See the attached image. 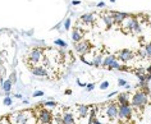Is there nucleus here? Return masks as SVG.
Listing matches in <instances>:
<instances>
[{
  "instance_id": "25",
  "label": "nucleus",
  "mask_w": 151,
  "mask_h": 124,
  "mask_svg": "<svg viewBox=\"0 0 151 124\" xmlns=\"http://www.w3.org/2000/svg\"><path fill=\"white\" fill-rule=\"evenodd\" d=\"M54 42H55V45H58V46H60V47H64V49L68 46V44L65 42V41H64V40H60V39H56Z\"/></svg>"
},
{
  "instance_id": "6",
  "label": "nucleus",
  "mask_w": 151,
  "mask_h": 124,
  "mask_svg": "<svg viewBox=\"0 0 151 124\" xmlns=\"http://www.w3.org/2000/svg\"><path fill=\"white\" fill-rule=\"evenodd\" d=\"M132 116V106L129 104L126 105H118V119L127 120Z\"/></svg>"
},
{
  "instance_id": "2",
  "label": "nucleus",
  "mask_w": 151,
  "mask_h": 124,
  "mask_svg": "<svg viewBox=\"0 0 151 124\" xmlns=\"http://www.w3.org/2000/svg\"><path fill=\"white\" fill-rule=\"evenodd\" d=\"M132 106L136 110H142L143 108L149 104V95L145 91H137L132 96Z\"/></svg>"
},
{
  "instance_id": "15",
  "label": "nucleus",
  "mask_w": 151,
  "mask_h": 124,
  "mask_svg": "<svg viewBox=\"0 0 151 124\" xmlns=\"http://www.w3.org/2000/svg\"><path fill=\"white\" fill-rule=\"evenodd\" d=\"M60 120H62V124H74V116L70 111L63 113V116Z\"/></svg>"
},
{
  "instance_id": "36",
  "label": "nucleus",
  "mask_w": 151,
  "mask_h": 124,
  "mask_svg": "<svg viewBox=\"0 0 151 124\" xmlns=\"http://www.w3.org/2000/svg\"><path fill=\"white\" fill-rule=\"evenodd\" d=\"M80 3H81V1H78V0H74V1H72V4H73V5H78Z\"/></svg>"
},
{
  "instance_id": "28",
  "label": "nucleus",
  "mask_w": 151,
  "mask_h": 124,
  "mask_svg": "<svg viewBox=\"0 0 151 124\" xmlns=\"http://www.w3.org/2000/svg\"><path fill=\"white\" fill-rule=\"evenodd\" d=\"M32 96L33 97H42L44 96V91H40V90H37V91H33Z\"/></svg>"
},
{
  "instance_id": "16",
  "label": "nucleus",
  "mask_w": 151,
  "mask_h": 124,
  "mask_svg": "<svg viewBox=\"0 0 151 124\" xmlns=\"http://www.w3.org/2000/svg\"><path fill=\"white\" fill-rule=\"evenodd\" d=\"M114 60H116V55L115 54H108L105 58L103 59V64H101V67H104V68H108L109 65L111 64Z\"/></svg>"
},
{
  "instance_id": "38",
  "label": "nucleus",
  "mask_w": 151,
  "mask_h": 124,
  "mask_svg": "<svg viewBox=\"0 0 151 124\" xmlns=\"http://www.w3.org/2000/svg\"><path fill=\"white\" fill-rule=\"evenodd\" d=\"M72 93V90H65V95H70Z\"/></svg>"
},
{
  "instance_id": "33",
  "label": "nucleus",
  "mask_w": 151,
  "mask_h": 124,
  "mask_svg": "<svg viewBox=\"0 0 151 124\" xmlns=\"http://www.w3.org/2000/svg\"><path fill=\"white\" fill-rule=\"evenodd\" d=\"M51 124H62V120H60V119H55V120H51Z\"/></svg>"
},
{
  "instance_id": "26",
  "label": "nucleus",
  "mask_w": 151,
  "mask_h": 124,
  "mask_svg": "<svg viewBox=\"0 0 151 124\" xmlns=\"http://www.w3.org/2000/svg\"><path fill=\"white\" fill-rule=\"evenodd\" d=\"M3 104H4L5 106H10V105L13 104V99L10 96H5L4 100H3Z\"/></svg>"
},
{
  "instance_id": "20",
  "label": "nucleus",
  "mask_w": 151,
  "mask_h": 124,
  "mask_svg": "<svg viewBox=\"0 0 151 124\" xmlns=\"http://www.w3.org/2000/svg\"><path fill=\"white\" fill-rule=\"evenodd\" d=\"M77 109H78V115H80L81 118H86V116L90 114V108L87 105H80Z\"/></svg>"
},
{
  "instance_id": "13",
  "label": "nucleus",
  "mask_w": 151,
  "mask_h": 124,
  "mask_svg": "<svg viewBox=\"0 0 151 124\" xmlns=\"http://www.w3.org/2000/svg\"><path fill=\"white\" fill-rule=\"evenodd\" d=\"M101 18H103V22H104V24H105V27H106V28H110V27H113V26L115 24L114 19H113V17H111L110 13L104 12L103 14H101Z\"/></svg>"
},
{
  "instance_id": "34",
  "label": "nucleus",
  "mask_w": 151,
  "mask_h": 124,
  "mask_svg": "<svg viewBox=\"0 0 151 124\" xmlns=\"http://www.w3.org/2000/svg\"><path fill=\"white\" fill-rule=\"evenodd\" d=\"M116 93H118V92H111V93H109V95H108V99H110V97H113V96H115L116 95Z\"/></svg>"
},
{
  "instance_id": "5",
  "label": "nucleus",
  "mask_w": 151,
  "mask_h": 124,
  "mask_svg": "<svg viewBox=\"0 0 151 124\" xmlns=\"http://www.w3.org/2000/svg\"><path fill=\"white\" fill-rule=\"evenodd\" d=\"M115 55H116V59L118 60H120V62H123L127 64L128 62H131V60L134 59L136 52L129 50V49H123V50L118 51V54H115Z\"/></svg>"
},
{
  "instance_id": "31",
  "label": "nucleus",
  "mask_w": 151,
  "mask_h": 124,
  "mask_svg": "<svg viewBox=\"0 0 151 124\" xmlns=\"http://www.w3.org/2000/svg\"><path fill=\"white\" fill-rule=\"evenodd\" d=\"M93 88H95V85H93V83H88L87 86H86V91H87V92H91Z\"/></svg>"
},
{
  "instance_id": "41",
  "label": "nucleus",
  "mask_w": 151,
  "mask_h": 124,
  "mask_svg": "<svg viewBox=\"0 0 151 124\" xmlns=\"http://www.w3.org/2000/svg\"><path fill=\"white\" fill-rule=\"evenodd\" d=\"M110 1H111V3H114V1H115V0H110Z\"/></svg>"
},
{
  "instance_id": "22",
  "label": "nucleus",
  "mask_w": 151,
  "mask_h": 124,
  "mask_svg": "<svg viewBox=\"0 0 151 124\" xmlns=\"http://www.w3.org/2000/svg\"><path fill=\"white\" fill-rule=\"evenodd\" d=\"M143 50L146 52V58L147 59H151V41L149 44H145V47H143Z\"/></svg>"
},
{
  "instance_id": "1",
  "label": "nucleus",
  "mask_w": 151,
  "mask_h": 124,
  "mask_svg": "<svg viewBox=\"0 0 151 124\" xmlns=\"http://www.w3.org/2000/svg\"><path fill=\"white\" fill-rule=\"evenodd\" d=\"M122 31L124 33H134V35H141L142 33V26L137 18L133 16H129L122 22Z\"/></svg>"
},
{
  "instance_id": "24",
  "label": "nucleus",
  "mask_w": 151,
  "mask_h": 124,
  "mask_svg": "<svg viewBox=\"0 0 151 124\" xmlns=\"http://www.w3.org/2000/svg\"><path fill=\"white\" fill-rule=\"evenodd\" d=\"M8 80L10 81V83H12V85H16V83H17V80H18V78H17V73H16V70H13V72L10 73V76H9Z\"/></svg>"
},
{
  "instance_id": "30",
  "label": "nucleus",
  "mask_w": 151,
  "mask_h": 124,
  "mask_svg": "<svg viewBox=\"0 0 151 124\" xmlns=\"http://www.w3.org/2000/svg\"><path fill=\"white\" fill-rule=\"evenodd\" d=\"M64 28H65L67 31L70 28V19H69V18H68V19H65V22H64Z\"/></svg>"
},
{
  "instance_id": "7",
  "label": "nucleus",
  "mask_w": 151,
  "mask_h": 124,
  "mask_svg": "<svg viewBox=\"0 0 151 124\" xmlns=\"http://www.w3.org/2000/svg\"><path fill=\"white\" fill-rule=\"evenodd\" d=\"M105 114L110 120L118 119V104L116 102H109L106 109H105Z\"/></svg>"
},
{
  "instance_id": "17",
  "label": "nucleus",
  "mask_w": 151,
  "mask_h": 124,
  "mask_svg": "<svg viewBox=\"0 0 151 124\" xmlns=\"http://www.w3.org/2000/svg\"><path fill=\"white\" fill-rule=\"evenodd\" d=\"M118 105H126L129 104V92H123L118 95Z\"/></svg>"
},
{
  "instance_id": "35",
  "label": "nucleus",
  "mask_w": 151,
  "mask_h": 124,
  "mask_svg": "<svg viewBox=\"0 0 151 124\" xmlns=\"http://www.w3.org/2000/svg\"><path fill=\"white\" fill-rule=\"evenodd\" d=\"M14 97H16V99H23V96H22L21 93H16V95H14Z\"/></svg>"
},
{
  "instance_id": "12",
  "label": "nucleus",
  "mask_w": 151,
  "mask_h": 124,
  "mask_svg": "<svg viewBox=\"0 0 151 124\" xmlns=\"http://www.w3.org/2000/svg\"><path fill=\"white\" fill-rule=\"evenodd\" d=\"M81 22L86 26H91V24H95L96 22V17L93 13H86V14H82L81 17Z\"/></svg>"
},
{
  "instance_id": "29",
  "label": "nucleus",
  "mask_w": 151,
  "mask_h": 124,
  "mask_svg": "<svg viewBox=\"0 0 151 124\" xmlns=\"http://www.w3.org/2000/svg\"><path fill=\"white\" fill-rule=\"evenodd\" d=\"M127 83H128V82L126 80H123V78H119V80H118V85L120 86V87H126Z\"/></svg>"
},
{
  "instance_id": "42",
  "label": "nucleus",
  "mask_w": 151,
  "mask_h": 124,
  "mask_svg": "<svg viewBox=\"0 0 151 124\" xmlns=\"http://www.w3.org/2000/svg\"><path fill=\"white\" fill-rule=\"evenodd\" d=\"M0 32H1V29H0Z\"/></svg>"
},
{
  "instance_id": "32",
  "label": "nucleus",
  "mask_w": 151,
  "mask_h": 124,
  "mask_svg": "<svg viewBox=\"0 0 151 124\" xmlns=\"http://www.w3.org/2000/svg\"><path fill=\"white\" fill-rule=\"evenodd\" d=\"M77 85L80 86V87H86V86H87V83H82L80 80H77Z\"/></svg>"
},
{
  "instance_id": "39",
  "label": "nucleus",
  "mask_w": 151,
  "mask_h": 124,
  "mask_svg": "<svg viewBox=\"0 0 151 124\" xmlns=\"http://www.w3.org/2000/svg\"><path fill=\"white\" fill-rule=\"evenodd\" d=\"M105 4H104V3H99V4H97V6H99V8H103V6H104Z\"/></svg>"
},
{
  "instance_id": "18",
  "label": "nucleus",
  "mask_w": 151,
  "mask_h": 124,
  "mask_svg": "<svg viewBox=\"0 0 151 124\" xmlns=\"http://www.w3.org/2000/svg\"><path fill=\"white\" fill-rule=\"evenodd\" d=\"M108 69H109V70H114V69H115V70H128L127 67H123V65L118 62V59L114 60V62H113L108 67Z\"/></svg>"
},
{
  "instance_id": "14",
  "label": "nucleus",
  "mask_w": 151,
  "mask_h": 124,
  "mask_svg": "<svg viewBox=\"0 0 151 124\" xmlns=\"http://www.w3.org/2000/svg\"><path fill=\"white\" fill-rule=\"evenodd\" d=\"M83 31L80 28V27H76L73 29V32H72V40L74 41V44L76 42H78V41H81V40H83Z\"/></svg>"
},
{
  "instance_id": "37",
  "label": "nucleus",
  "mask_w": 151,
  "mask_h": 124,
  "mask_svg": "<svg viewBox=\"0 0 151 124\" xmlns=\"http://www.w3.org/2000/svg\"><path fill=\"white\" fill-rule=\"evenodd\" d=\"M22 101H23V104H26V105H27V104H29V101H28L27 99H22Z\"/></svg>"
},
{
  "instance_id": "8",
  "label": "nucleus",
  "mask_w": 151,
  "mask_h": 124,
  "mask_svg": "<svg viewBox=\"0 0 151 124\" xmlns=\"http://www.w3.org/2000/svg\"><path fill=\"white\" fill-rule=\"evenodd\" d=\"M39 119L41 124H50L52 120V114L49 110H46V108H44L39 111Z\"/></svg>"
},
{
  "instance_id": "4",
  "label": "nucleus",
  "mask_w": 151,
  "mask_h": 124,
  "mask_svg": "<svg viewBox=\"0 0 151 124\" xmlns=\"http://www.w3.org/2000/svg\"><path fill=\"white\" fill-rule=\"evenodd\" d=\"M74 50L77 54L83 56L91 51V44H90V41H87V40H81L74 44Z\"/></svg>"
},
{
  "instance_id": "3",
  "label": "nucleus",
  "mask_w": 151,
  "mask_h": 124,
  "mask_svg": "<svg viewBox=\"0 0 151 124\" xmlns=\"http://www.w3.org/2000/svg\"><path fill=\"white\" fill-rule=\"evenodd\" d=\"M44 59V50L39 47H33L31 51L28 52V64L33 67L37 65V63H40Z\"/></svg>"
},
{
  "instance_id": "11",
  "label": "nucleus",
  "mask_w": 151,
  "mask_h": 124,
  "mask_svg": "<svg viewBox=\"0 0 151 124\" xmlns=\"http://www.w3.org/2000/svg\"><path fill=\"white\" fill-rule=\"evenodd\" d=\"M28 111H21V113H17L16 118H14V123L16 124H27L28 123Z\"/></svg>"
},
{
  "instance_id": "40",
  "label": "nucleus",
  "mask_w": 151,
  "mask_h": 124,
  "mask_svg": "<svg viewBox=\"0 0 151 124\" xmlns=\"http://www.w3.org/2000/svg\"><path fill=\"white\" fill-rule=\"evenodd\" d=\"M147 23L150 24V27H151V18H149V21H147Z\"/></svg>"
},
{
  "instance_id": "19",
  "label": "nucleus",
  "mask_w": 151,
  "mask_h": 124,
  "mask_svg": "<svg viewBox=\"0 0 151 124\" xmlns=\"http://www.w3.org/2000/svg\"><path fill=\"white\" fill-rule=\"evenodd\" d=\"M103 59H104L103 54H96V55H93V58H92V60H91V65L96 67V68H99V67H101V64H103Z\"/></svg>"
},
{
  "instance_id": "21",
  "label": "nucleus",
  "mask_w": 151,
  "mask_h": 124,
  "mask_svg": "<svg viewBox=\"0 0 151 124\" xmlns=\"http://www.w3.org/2000/svg\"><path fill=\"white\" fill-rule=\"evenodd\" d=\"M0 86H1V90H3V92H10L12 91V87H13V85L10 83V81L9 80H3L1 82H0Z\"/></svg>"
},
{
  "instance_id": "9",
  "label": "nucleus",
  "mask_w": 151,
  "mask_h": 124,
  "mask_svg": "<svg viewBox=\"0 0 151 124\" xmlns=\"http://www.w3.org/2000/svg\"><path fill=\"white\" fill-rule=\"evenodd\" d=\"M31 72L33 76H36V77H46L49 70L46 67H44V65H33V67H31Z\"/></svg>"
},
{
  "instance_id": "23",
  "label": "nucleus",
  "mask_w": 151,
  "mask_h": 124,
  "mask_svg": "<svg viewBox=\"0 0 151 124\" xmlns=\"http://www.w3.org/2000/svg\"><path fill=\"white\" fill-rule=\"evenodd\" d=\"M40 104H42L44 108H50V109L56 108V102H55V101H45V102H40Z\"/></svg>"
},
{
  "instance_id": "10",
  "label": "nucleus",
  "mask_w": 151,
  "mask_h": 124,
  "mask_svg": "<svg viewBox=\"0 0 151 124\" xmlns=\"http://www.w3.org/2000/svg\"><path fill=\"white\" fill-rule=\"evenodd\" d=\"M113 19H114V23L115 24H122V22L126 19V18H128L131 16V14L128 13H124V12H110Z\"/></svg>"
},
{
  "instance_id": "27",
  "label": "nucleus",
  "mask_w": 151,
  "mask_h": 124,
  "mask_svg": "<svg viewBox=\"0 0 151 124\" xmlns=\"http://www.w3.org/2000/svg\"><path fill=\"white\" fill-rule=\"evenodd\" d=\"M109 87V82L108 81H104V82H101V85H100V90L101 91H105Z\"/></svg>"
}]
</instances>
